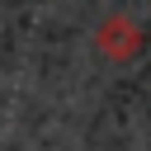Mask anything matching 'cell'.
<instances>
[{
  "label": "cell",
  "mask_w": 151,
  "mask_h": 151,
  "mask_svg": "<svg viewBox=\"0 0 151 151\" xmlns=\"http://www.w3.org/2000/svg\"><path fill=\"white\" fill-rule=\"evenodd\" d=\"M94 42H99V52H104L109 61H132V57H142L146 33H142L137 19H127V14H109V19L94 28Z\"/></svg>",
  "instance_id": "obj_1"
}]
</instances>
